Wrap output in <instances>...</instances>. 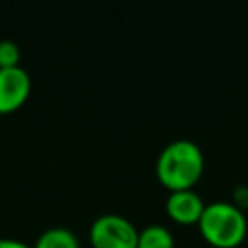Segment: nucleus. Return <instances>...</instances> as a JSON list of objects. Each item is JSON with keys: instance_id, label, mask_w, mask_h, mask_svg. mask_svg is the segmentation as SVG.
<instances>
[{"instance_id": "423d86ee", "label": "nucleus", "mask_w": 248, "mask_h": 248, "mask_svg": "<svg viewBox=\"0 0 248 248\" xmlns=\"http://www.w3.org/2000/svg\"><path fill=\"white\" fill-rule=\"evenodd\" d=\"M33 248H79V240L66 227H50L37 236Z\"/></svg>"}, {"instance_id": "f257e3e1", "label": "nucleus", "mask_w": 248, "mask_h": 248, "mask_svg": "<svg viewBox=\"0 0 248 248\" xmlns=\"http://www.w3.org/2000/svg\"><path fill=\"white\" fill-rule=\"evenodd\" d=\"M155 172L169 192L194 188L203 172V153L192 140H172L157 155Z\"/></svg>"}, {"instance_id": "f03ea898", "label": "nucleus", "mask_w": 248, "mask_h": 248, "mask_svg": "<svg viewBox=\"0 0 248 248\" xmlns=\"http://www.w3.org/2000/svg\"><path fill=\"white\" fill-rule=\"evenodd\" d=\"M202 236L215 248L238 246L248 231V223L240 207L229 202L205 203V209L198 221Z\"/></svg>"}, {"instance_id": "1a4fd4ad", "label": "nucleus", "mask_w": 248, "mask_h": 248, "mask_svg": "<svg viewBox=\"0 0 248 248\" xmlns=\"http://www.w3.org/2000/svg\"><path fill=\"white\" fill-rule=\"evenodd\" d=\"M0 248H33L23 240L10 238V236H0Z\"/></svg>"}, {"instance_id": "20e7f679", "label": "nucleus", "mask_w": 248, "mask_h": 248, "mask_svg": "<svg viewBox=\"0 0 248 248\" xmlns=\"http://www.w3.org/2000/svg\"><path fill=\"white\" fill-rule=\"evenodd\" d=\"M31 93V76L23 66L0 68V114L19 108Z\"/></svg>"}, {"instance_id": "39448f33", "label": "nucleus", "mask_w": 248, "mask_h": 248, "mask_svg": "<svg viewBox=\"0 0 248 248\" xmlns=\"http://www.w3.org/2000/svg\"><path fill=\"white\" fill-rule=\"evenodd\" d=\"M165 207L172 221H176L180 225H194L200 221V217L205 209V203L194 188H188V190L170 192Z\"/></svg>"}, {"instance_id": "6e6552de", "label": "nucleus", "mask_w": 248, "mask_h": 248, "mask_svg": "<svg viewBox=\"0 0 248 248\" xmlns=\"http://www.w3.org/2000/svg\"><path fill=\"white\" fill-rule=\"evenodd\" d=\"M19 46L16 41L12 39H2L0 41V68H12V66H19Z\"/></svg>"}, {"instance_id": "0eeeda50", "label": "nucleus", "mask_w": 248, "mask_h": 248, "mask_svg": "<svg viewBox=\"0 0 248 248\" xmlns=\"http://www.w3.org/2000/svg\"><path fill=\"white\" fill-rule=\"evenodd\" d=\"M138 248H174V238L167 227L153 223L140 231Z\"/></svg>"}, {"instance_id": "7ed1b4c3", "label": "nucleus", "mask_w": 248, "mask_h": 248, "mask_svg": "<svg viewBox=\"0 0 248 248\" xmlns=\"http://www.w3.org/2000/svg\"><path fill=\"white\" fill-rule=\"evenodd\" d=\"M138 234L136 225L118 213H103L89 227L93 248H138Z\"/></svg>"}]
</instances>
